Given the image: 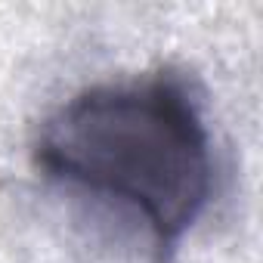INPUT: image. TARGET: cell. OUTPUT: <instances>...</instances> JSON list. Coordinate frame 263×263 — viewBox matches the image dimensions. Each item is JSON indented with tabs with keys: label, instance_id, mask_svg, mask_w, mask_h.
I'll list each match as a JSON object with an SVG mask.
<instances>
[{
	"label": "cell",
	"instance_id": "6da1fadb",
	"mask_svg": "<svg viewBox=\"0 0 263 263\" xmlns=\"http://www.w3.org/2000/svg\"><path fill=\"white\" fill-rule=\"evenodd\" d=\"M34 171L130 211L155 263H171L214 198V140L195 81L177 65L99 81L56 105L31 137Z\"/></svg>",
	"mask_w": 263,
	"mask_h": 263
}]
</instances>
